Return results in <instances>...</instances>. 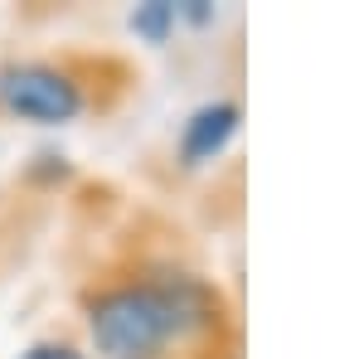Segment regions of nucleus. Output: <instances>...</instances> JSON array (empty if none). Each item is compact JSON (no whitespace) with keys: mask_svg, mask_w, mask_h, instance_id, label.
Segmentation results:
<instances>
[{"mask_svg":"<svg viewBox=\"0 0 364 359\" xmlns=\"http://www.w3.org/2000/svg\"><path fill=\"white\" fill-rule=\"evenodd\" d=\"M214 326V291L195 277L107 286L87 306V331L107 359H161L175 340Z\"/></svg>","mask_w":364,"mask_h":359,"instance_id":"1","label":"nucleus"},{"mask_svg":"<svg viewBox=\"0 0 364 359\" xmlns=\"http://www.w3.org/2000/svg\"><path fill=\"white\" fill-rule=\"evenodd\" d=\"M0 107L20 122H39V127H68L78 122L87 107L83 83L44 58H25V63H5L0 68Z\"/></svg>","mask_w":364,"mask_h":359,"instance_id":"2","label":"nucleus"},{"mask_svg":"<svg viewBox=\"0 0 364 359\" xmlns=\"http://www.w3.org/2000/svg\"><path fill=\"white\" fill-rule=\"evenodd\" d=\"M238 127H243V107H238L233 97L199 102V107L185 117V127H180V161H185V166H209V161H219L228 146H233Z\"/></svg>","mask_w":364,"mask_h":359,"instance_id":"3","label":"nucleus"},{"mask_svg":"<svg viewBox=\"0 0 364 359\" xmlns=\"http://www.w3.org/2000/svg\"><path fill=\"white\" fill-rule=\"evenodd\" d=\"M180 25V5L175 0H146L132 10V29H136L141 39H151V44H166L170 34Z\"/></svg>","mask_w":364,"mask_h":359,"instance_id":"4","label":"nucleus"},{"mask_svg":"<svg viewBox=\"0 0 364 359\" xmlns=\"http://www.w3.org/2000/svg\"><path fill=\"white\" fill-rule=\"evenodd\" d=\"M20 359H87V355L68 340H34L29 350H20Z\"/></svg>","mask_w":364,"mask_h":359,"instance_id":"5","label":"nucleus"},{"mask_svg":"<svg viewBox=\"0 0 364 359\" xmlns=\"http://www.w3.org/2000/svg\"><path fill=\"white\" fill-rule=\"evenodd\" d=\"M219 10H209V0H185L180 5V20H190V25H209Z\"/></svg>","mask_w":364,"mask_h":359,"instance_id":"6","label":"nucleus"}]
</instances>
